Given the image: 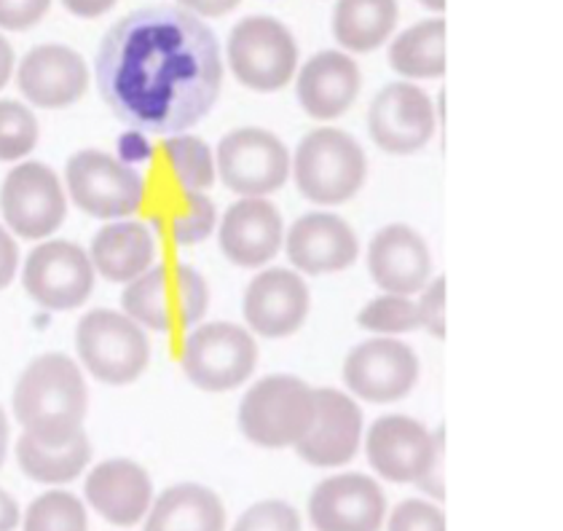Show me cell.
I'll return each instance as SVG.
<instances>
[{"instance_id":"d6a6232c","label":"cell","mask_w":563,"mask_h":531,"mask_svg":"<svg viewBox=\"0 0 563 531\" xmlns=\"http://www.w3.org/2000/svg\"><path fill=\"white\" fill-rule=\"evenodd\" d=\"M360 328L376 335H400L419 328V309L411 296H397V292H382L368 307L357 314Z\"/></svg>"},{"instance_id":"6da1fadb","label":"cell","mask_w":563,"mask_h":531,"mask_svg":"<svg viewBox=\"0 0 563 531\" xmlns=\"http://www.w3.org/2000/svg\"><path fill=\"white\" fill-rule=\"evenodd\" d=\"M97 87L110 113L140 134H183L216 108L223 57L216 33L177 5H148L108 30Z\"/></svg>"},{"instance_id":"7c38bea8","label":"cell","mask_w":563,"mask_h":531,"mask_svg":"<svg viewBox=\"0 0 563 531\" xmlns=\"http://www.w3.org/2000/svg\"><path fill=\"white\" fill-rule=\"evenodd\" d=\"M95 266L89 253L76 242L44 240L24 258L22 285L38 307L73 311L87 303L95 290Z\"/></svg>"},{"instance_id":"4fadbf2b","label":"cell","mask_w":563,"mask_h":531,"mask_svg":"<svg viewBox=\"0 0 563 531\" xmlns=\"http://www.w3.org/2000/svg\"><path fill=\"white\" fill-rule=\"evenodd\" d=\"M443 445V430L430 432L421 421L402 413L376 419L365 435L371 467L391 484H419Z\"/></svg>"},{"instance_id":"603a6c76","label":"cell","mask_w":563,"mask_h":531,"mask_svg":"<svg viewBox=\"0 0 563 531\" xmlns=\"http://www.w3.org/2000/svg\"><path fill=\"white\" fill-rule=\"evenodd\" d=\"M89 508L113 527H137L153 505V480L132 460H106L87 475Z\"/></svg>"},{"instance_id":"44dd1931","label":"cell","mask_w":563,"mask_h":531,"mask_svg":"<svg viewBox=\"0 0 563 531\" xmlns=\"http://www.w3.org/2000/svg\"><path fill=\"white\" fill-rule=\"evenodd\" d=\"M368 272L384 292L413 296L430 285L432 250L411 225H384L371 240Z\"/></svg>"},{"instance_id":"b9f144b4","label":"cell","mask_w":563,"mask_h":531,"mask_svg":"<svg viewBox=\"0 0 563 531\" xmlns=\"http://www.w3.org/2000/svg\"><path fill=\"white\" fill-rule=\"evenodd\" d=\"M119 0H63V5L70 11L73 16H81V20H97V16L108 14Z\"/></svg>"},{"instance_id":"9a60e30c","label":"cell","mask_w":563,"mask_h":531,"mask_svg":"<svg viewBox=\"0 0 563 531\" xmlns=\"http://www.w3.org/2000/svg\"><path fill=\"white\" fill-rule=\"evenodd\" d=\"M419 381V357L408 344L387 335L363 341L349 352L344 384L354 398L368 402L402 400Z\"/></svg>"},{"instance_id":"8d00e7d4","label":"cell","mask_w":563,"mask_h":531,"mask_svg":"<svg viewBox=\"0 0 563 531\" xmlns=\"http://www.w3.org/2000/svg\"><path fill=\"white\" fill-rule=\"evenodd\" d=\"M416 309H419V328H424V331L434 335V339H443L445 335V283H443V277L432 279V283L421 290L419 301H416Z\"/></svg>"},{"instance_id":"d4e9b609","label":"cell","mask_w":563,"mask_h":531,"mask_svg":"<svg viewBox=\"0 0 563 531\" xmlns=\"http://www.w3.org/2000/svg\"><path fill=\"white\" fill-rule=\"evenodd\" d=\"M89 261L95 274L113 285H130L156 264V236L137 221H110L91 240Z\"/></svg>"},{"instance_id":"cb8c5ba5","label":"cell","mask_w":563,"mask_h":531,"mask_svg":"<svg viewBox=\"0 0 563 531\" xmlns=\"http://www.w3.org/2000/svg\"><path fill=\"white\" fill-rule=\"evenodd\" d=\"M363 76L360 67L344 52H320L298 73L296 97L311 119L333 121L344 115L357 100Z\"/></svg>"},{"instance_id":"d6986e66","label":"cell","mask_w":563,"mask_h":531,"mask_svg":"<svg viewBox=\"0 0 563 531\" xmlns=\"http://www.w3.org/2000/svg\"><path fill=\"white\" fill-rule=\"evenodd\" d=\"M311 307V292L301 274L266 268L244 290V320L263 339H285L301 331Z\"/></svg>"},{"instance_id":"83f0119b","label":"cell","mask_w":563,"mask_h":531,"mask_svg":"<svg viewBox=\"0 0 563 531\" xmlns=\"http://www.w3.org/2000/svg\"><path fill=\"white\" fill-rule=\"evenodd\" d=\"M91 462V441L87 432H76L73 438L59 443L35 441L30 435H20L16 441V465L30 480L46 486H65L81 478Z\"/></svg>"},{"instance_id":"8fae6325","label":"cell","mask_w":563,"mask_h":531,"mask_svg":"<svg viewBox=\"0 0 563 531\" xmlns=\"http://www.w3.org/2000/svg\"><path fill=\"white\" fill-rule=\"evenodd\" d=\"M216 173L242 199H266L290 177V151L274 132L239 126L220 140Z\"/></svg>"},{"instance_id":"e0dca14e","label":"cell","mask_w":563,"mask_h":531,"mask_svg":"<svg viewBox=\"0 0 563 531\" xmlns=\"http://www.w3.org/2000/svg\"><path fill=\"white\" fill-rule=\"evenodd\" d=\"M363 443V411L341 389H314V417L292 449L311 467H341L357 456Z\"/></svg>"},{"instance_id":"4316f807","label":"cell","mask_w":563,"mask_h":531,"mask_svg":"<svg viewBox=\"0 0 563 531\" xmlns=\"http://www.w3.org/2000/svg\"><path fill=\"white\" fill-rule=\"evenodd\" d=\"M151 223L164 240L180 247H191L210 240L218 225L216 201L201 191H180V188H164L153 201Z\"/></svg>"},{"instance_id":"7bdbcfd3","label":"cell","mask_w":563,"mask_h":531,"mask_svg":"<svg viewBox=\"0 0 563 531\" xmlns=\"http://www.w3.org/2000/svg\"><path fill=\"white\" fill-rule=\"evenodd\" d=\"M22 521L20 502L5 488H0V531H14Z\"/></svg>"},{"instance_id":"7402d4cb","label":"cell","mask_w":563,"mask_h":531,"mask_svg":"<svg viewBox=\"0 0 563 531\" xmlns=\"http://www.w3.org/2000/svg\"><path fill=\"white\" fill-rule=\"evenodd\" d=\"M220 250L234 266L258 268L277 258L285 242V223L268 199H239L218 225Z\"/></svg>"},{"instance_id":"3957f363","label":"cell","mask_w":563,"mask_h":531,"mask_svg":"<svg viewBox=\"0 0 563 531\" xmlns=\"http://www.w3.org/2000/svg\"><path fill=\"white\" fill-rule=\"evenodd\" d=\"M210 307L207 279L186 264H158L121 292V309L143 331H191Z\"/></svg>"},{"instance_id":"60d3db41","label":"cell","mask_w":563,"mask_h":531,"mask_svg":"<svg viewBox=\"0 0 563 531\" xmlns=\"http://www.w3.org/2000/svg\"><path fill=\"white\" fill-rule=\"evenodd\" d=\"M183 11L194 16H225L234 11L242 0H177Z\"/></svg>"},{"instance_id":"7a4b0ae2","label":"cell","mask_w":563,"mask_h":531,"mask_svg":"<svg viewBox=\"0 0 563 531\" xmlns=\"http://www.w3.org/2000/svg\"><path fill=\"white\" fill-rule=\"evenodd\" d=\"M11 408L24 435L35 441L59 443L73 438L84 430L89 408L81 365L59 352L35 357L16 378Z\"/></svg>"},{"instance_id":"ee69618b","label":"cell","mask_w":563,"mask_h":531,"mask_svg":"<svg viewBox=\"0 0 563 531\" xmlns=\"http://www.w3.org/2000/svg\"><path fill=\"white\" fill-rule=\"evenodd\" d=\"M14 65H16L14 48H11L9 41L0 35V89H3L5 84L11 81V76H14Z\"/></svg>"},{"instance_id":"e575fe53","label":"cell","mask_w":563,"mask_h":531,"mask_svg":"<svg viewBox=\"0 0 563 531\" xmlns=\"http://www.w3.org/2000/svg\"><path fill=\"white\" fill-rule=\"evenodd\" d=\"M231 531H301V516L282 499H263L244 510Z\"/></svg>"},{"instance_id":"ba28073f","label":"cell","mask_w":563,"mask_h":531,"mask_svg":"<svg viewBox=\"0 0 563 531\" xmlns=\"http://www.w3.org/2000/svg\"><path fill=\"white\" fill-rule=\"evenodd\" d=\"M258 344L234 322H205L191 328L180 344V368L201 392H231L253 376Z\"/></svg>"},{"instance_id":"5bb4252c","label":"cell","mask_w":563,"mask_h":531,"mask_svg":"<svg viewBox=\"0 0 563 531\" xmlns=\"http://www.w3.org/2000/svg\"><path fill=\"white\" fill-rule=\"evenodd\" d=\"M368 130L378 148L391 156H408L434 137L438 113L424 89L408 81H395L373 97Z\"/></svg>"},{"instance_id":"52a82bcc","label":"cell","mask_w":563,"mask_h":531,"mask_svg":"<svg viewBox=\"0 0 563 531\" xmlns=\"http://www.w3.org/2000/svg\"><path fill=\"white\" fill-rule=\"evenodd\" d=\"M76 352L97 381L124 387L137 381L151 363L148 335L124 311L95 309L76 325Z\"/></svg>"},{"instance_id":"d590c367","label":"cell","mask_w":563,"mask_h":531,"mask_svg":"<svg viewBox=\"0 0 563 531\" xmlns=\"http://www.w3.org/2000/svg\"><path fill=\"white\" fill-rule=\"evenodd\" d=\"M387 531H445V516L427 499H406L391 510Z\"/></svg>"},{"instance_id":"ac0fdd59","label":"cell","mask_w":563,"mask_h":531,"mask_svg":"<svg viewBox=\"0 0 563 531\" xmlns=\"http://www.w3.org/2000/svg\"><path fill=\"white\" fill-rule=\"evenodd\" d=\"M16 87L30 106L41 111H63L87 95L89 67L76 48L41 44L22 57Z\"/></svg>"},{"instance_id":"1f68e13d","label":"cell","mask_w":563,"mask_h":531,"mask_svg":"<svg viewBox=\"0 0 563 531\" xmlns=\"http://www.w3.org/2000/svg\"><path fill=\"white\" fill-rule=\"evenodd\" d=\"M22 531H89L87 505L76 494L52 488L24 510Z\"/></svg>"},{"instance_id":"5b68a950","label":"cell","mask_w":563,"mask_h":531,"mask_svg":"<svg viewBox=\"0 0 563 531\" xmlns=\"http://www.w3.org/2000/svg\"><path fill=\"white\" fill-rule=\"evenodd\" d=\"M314 417V387L298 376H266L239 402V430L261 449H292Z\"/></svg>"},{"instance_id":"277c9868","label":"cell","mask_w":563,"mask_h":531,"mask_svg":"<svg viewBox=\"0 0 563 531\" xmlns=\"http://www.w3.org/2000/svg\"><path fill=\"white\" fill-rule=\"evenodd\" d=\"M290 173L298 191L314 204H344L365 186L368 156L349 132L322 126L301 140L290 156Z\"/></svg>"},{"instance_id":"30bf717a","label":"cell","mask_w":563,"mask_h":531,"mask_svg":"<svg viewBox=\"0 0 563 531\" xmlns=\"http://www.w3.org/2000/svg\"><path fill=\"white\" fill-rule=\"evenodd\" d=\"M0 215L5 229L27 242H44L63 229L67 193L63 180L44 162H22L0 188Z\"/></svg>"},{"instance_id":"ffe728a7","label":"cell","mask_w":563,"mask_h":531,"mask_svg":"<svg viewBox=\"0 0 563 531\" xmlns=\"http://www.w3.org/2000/svg\"><path fill=\"white\" fill-rule=\"evenodd\" d=\"M287 261L303 274H335L354 266L360 242L344 218L333 212H306L285 234Z\"/></svg>"},{"instance_id":"bcb514c9","label":"cell","mask_w":563,"mask_h":531,"mask_svg":"<svg viewBox=\"0 0 563 531\" xmlns=\"http://www.w3.org/2000/svg\"><path fill=\"white\" fill-rule=\"evenodd\" d=\"M421 5H424V9H430V11H443L445 9V0H419Z\"/></svg>"},{"instance_id":"2e32d148","label":"cell","mask_w":563,"mask_h":531,"mask_svg":"<svg viewBox=\"0 0 563 531\" xmlns=\"http://www.w3.org/2000/svg\"><path fill=\"white\" fill-rule=\"evenodd\" d=\"M309 518L317 531H382L387 497L363 473L330 475L311 491Z\"/></svg>"},{"instance_id":"836d02e7","label":"cell","mask_w":563,"mask_h":531,"mask_svg":"<svg viewBox=\"0 0 563 531\" xmlns=\"http://www.w3.org/2000/svg\"><path fill=\"white\" fill-rule=\"evenodd\" d=\"M35 113L16 100H0V162H22L38 145Z\"/></svg>"},{"instance_id":"4dcf8cb0","label":"cell","mask_w":563,"mask_h":531,"mask_svg":"<svg viewBox=\"0 0 563 531\" xmlns=\"http://www.w3.org/2000/svg\"><path fill=\"white\" fill-rule=\"evenodd\" d=\"M164 162V175L175 182L180 191H201L216 182V156L212 148L196 134H169L158 145Z\"/></svg>"},{"instance_id":"484cf974","label":"cell","mask_w":563,"mask_h":531,"mask_svg":"<svg viewBox=\"0 0 563 531\" xmlns=\"http://www.w3.org/2000/svg\"><path fill=\"white\" fill-rule=\"evenodd\" d=\"M143 531H225V508L212 488L177 484L153 499Z\"/></svg>"},{"instance_id":"74e56055","label":"cell","mask_w":563,"mask_h":531,"mask_svg":"<svg viewBox=\"0 0 563 531\" xmlns=\"http://www.w3.org/2000/svg\"><path fill=\"white\" fill-rule=\"evenodd\" d=\"M52 9V0H0V30L22 33L35 27Z\"/></svg>"},{"instance_id":"f35d334b","label":"cell","mask_w":563,"mask_h":531,"mask_svg":"<svg viewBox=\"0 0 563 531\" xmlns=\"http://www.w3.org/2000/svg\"><path fill=\"white\" fill-rule=\"evenodd\" d=\"M20 272V244L5 225H0V290L9 288Z\"/></svg>"},{"instance_id":"f546056e","label":"cell","mask_w":563,"mask_h":531,"mask_svg":"<svg viewBox=\"0 0 563 531\" xmlns=\"http://www.w3.org/2000/svg\"><path fill=\"white\" fill-rule=\"evenodd\" d=\"M389 65L406 78H440L445 73V22L440 16L402 30L389 46Z\"/></svg>"},{"instance_id":"9c48e42d","label":"cell","mask_w":563,"mask_h":531,"mask_svg":"<svg viewBox=\"0 0 563 531\" xmlns=\"http://www.w3.org/2000/svg\"><path fill=\"white\" fill-rule=\"evenodd\" d=\"M225 57L242 87L268 95L285 89L296 76L298 44L274 16H244L231 30Z\"/></svg>"},{"instance_id":"ab89813d","label":"cell","mask_w":563,"mask_h":531,"mask_svg":"<svg viewBox=\"0 0 563 531\" xmlns=\"http://www.w3.org/2000/svg\"><path fill=\"white\" fill-rule=\"evenodd\" d=\"M443 467H445V445L438 451V456H434V462L430 465V469H427V473L421 475L419 484H416V486L421 488V491L427 494V497L438 499V502L445 497V488H443L445 475H443Z\"/></svg>"},{"instance_id":"8992f818","label":"cell","mask_w":563,"mask_h":531,"mask_svg":"<svg viewBox=\"0 0 563 531\" xmlns=\"http://www.w3.org/2000/svg\"><path fill=\"white\" fill-rule=\"evenodd\" d=\"M65 193L78 210L97 221H126L148 201L145 177L132 164L97 148L70 156L65 167Z\"/></svg>"},{"instance_id":"f1b7e54d","label":"cell","mask_w":563,"mask_h":531,"mask_svg":"<svg viewBox=\"0 0 563 531\" xmlns=\"http://www.w3.org/2000/svg\"><path fill=\"white\" fill-rule=\"evenodd\" d=\"M397 24V0H339L333 9V35L346 52H373Z\"/></svg>"},{"instance_id":"f6af8a7d","label":"cell","mask_w":563,"mask_h":531,"mask_svg":"<svg viewBox=\"0 0 563 531\" xmlns=\"http://www.w3.org/2000/svg\"><path fill=\"white\" fill-rule=\"evenodd\" d=\"M5 454H9V417H5L3 406H0V467H3Z\"/></svg>"}]
</instances>
